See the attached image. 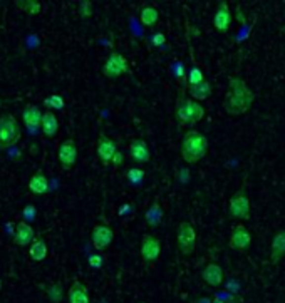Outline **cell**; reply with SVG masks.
Instances as JSON below:
<instances>
[{
  "label": "cell",
  "mask_w": 285,
  "mask_h": 303,
  "mask_svg": "<svg viewBox=\"0 0 285 303\" xmlns=\"http://www.w3.org/2000/svg\"><path fill=\"white\" fill-rule=\"evenodd\" d=\"M47 297L49 300L52 303H59L62 300L64 297V290H62V285L61 283H52L50 287L47 288Z\"/></svg>",
  "instance_id": "obj_28"
},
{
  "label": "cell",
  "mask_w": 285,
  "mask_h": 303,
  "mask_svg": "<svg viewBox=\"0 0 285 303\" xmlns=\"http://www.w3.org/2000/svg\"><path fill=\"white\" fill-rule=\"evenodd\" d=\"M42 133H44L45 137L52 139L56 137V134L59 131V121H57V116L54 114L52 111H45L44 116H42Z\"/></svg>",
  "instance_id": "obj_21"
},
{
  "label": "cell",
  "mask_w": 285,
  "mask_h": 303,
  "mask_svg": "<svg viewBox=\"0 0 285 303\" xmlns=\"http://www.w3.org/2000/svg\"><path fill=\"white\" fill-rule=\"evenodd\" d=\"M67 300L69 303H91L89 300V290L82 281L74 280L67 292Z\"/></svg>",
  "instance_id": "obj_16"
},
{
  "label": "cell",
  "mask_w": 285,
  "mask_h": 303,
  "mask_svg": "<svg viewBox=\"0 0 285 303\" xmlns=\"http://www.w3.org/2000/svg\"><path fill=\"white\" fill-rule=\"evenodd\" d=\"M22 216L25 218V220H34V218H36V206H32V204L25 206L24 211H22Z\"/></svg>",
  "instance_id": "obj_34"
},
{
  "label": "cell",
  "mask_w": 285,
  "mask_h": 303,
  "mask_svg": "<svg viewBox=\"0 0 285 303\" xmlns=\"http://www.w3.org/2000/svg\"><path fill=\"white\" fill-rule=\"evenodd\" d=\"M190 96L193 99L197 101H205L211 96V84L206 81H203L202 84H198V86H193L190 87Z\"/></svg>",
  "instance_id": "obj_24"
},
{
  "label": "cell",
  "mask_w": 285,
  "mask_h": 303,
  "mask_svg": "<svg viewBox=\"0 0 285 303\" xmlns=\"http://www.w3.org/2000/svg\"><path fill=\"white\" fill-rule=\"evenodd\" d=\"M79 14L82 19H89V17L92 15V2H89V0H82V2L79 3Z\"/></svg>",
  "instance_id": "obj_31"
},
{
  "label": "cell",
  "mask_w": 285,
  "mask_h": 303,
  "mask_svg": "<svg viewBox=\"0 0 285 303\" xmlns=\"http://www.w3.org/2000/svg\"><path fill=\"white\" fill-rule=\"evenodd\" d=\"M176 245L178 251L183 256H191L195 253V248H197V231H195L193 225L190 221H183L178 226Z\"/></svg>",
  "instance_id": "obj_5"
},
{
  "label": "cell",
  "mask_w": 285,
  "mask_h": 303,
  "mask_svg": "<svg viewBox=\"0 0 285 303\" xmlns=\"http://www.w3.org/2000/svg\"><path fill=\"white\" fill-rule=\"evenodd\" d=\"M44 106L47 107V111H52V109L62 111L64 106H66V102H64V99L59 94H52V96H49V98L44 99Z\"/></svg>",
  "instance_id": "obj_27"
},
{
  "label": "cell",
  "mask_w": 285,
  "mask_h": 303,
  "mask_svg": "<svg viewBox=\"0 0 285 303\" xmlns=\"http://www.w3.org/2000/svg\"><path fill=\"white\" fill-rule=\"evenodd\" d=\"M20 126L14 114L0 116V151H7L20 139Z\"/></svg>",
  "instance_id": "obj_4"
},
{
  "label": "cell",
  "mask_w": 285,
  "mask_h": 303,
  "mask_svg": "<svg viewBox=\"0 0 285 303\" xmlns=\"http://www.w3.org/2000/svg\"><path fill=\"white\" fill-rule=\"evenodd\" d=\"M213 303H223V302H220L218 298H215V302H213Z\"/></svg>",
  "instance_id": "obj_36"
},
{
  "label": "cell",
  "mask_w": 285,
  "mask_h": 303,
  "mask_svg": "<svg viewBox=\"0 0 285 303\" xmlns=\"http://www.w3.org/2000/svg\"><path fill=\"white\" fill-rule=\"evenodd\" d=\"M42 116H44V112H42L39 107L34 106V104H29V106H25L24 112H22L24 124L27 126L29 129L41 128L42 126Z\"/></svg>",
  "instance_id": "obj_18"
},
{
  "label": "cell",
  "mask_w": 285,
  "mask_h": 303,
  "mask_svg": "<svg viewBox=\"0 0 285 303\" xmlns=\"http://www.w3.org/2000/svg\"><path fill=\"white\" fill-rule=\"evenodd\" d=\"M0 107H2V99H0Z\"/></svg>",
  "instance_id": "obj_38"
},
{
  "label": "cell",
  "mask_w": 285,
  "mask_h": 303,
  "mask_svg": "<svg viewBox=\"0 0 285 303\" xmlns=\"http://www.w3.org/2000/svg\"><path fill=\"white\" fill-rule=\"evenodd\" d=\"M164 42H166V37H164L163 32H156L155 35H153V39H151V44L155 45V47H161Z\"/></svg>",
  "instance_id": "obj_33"
},
{
  "label": "cell",
  "mask_w": 285,
  "mask_h": 303,
  "mask_svg": "<svg viewBox=\"0 0 285 303\" xmlns=\"http://www.w3.org/2000/svg\"><path fill=\"white\" fill-rule=\"evenodd\" d=\"M29 191L32 193V195H45V193L49 191V179L47 176L44 174L42 171H37L36 174L32 176L31 179H29V184H27Z\"/></svg>",
  "instance_id": "obj_19"
},
{
  "label": "cell",
  "mask_w": 285,
  "mask_h": 303,
  "mask_svg": "<svg viewBox=\"0 0 285 303\" xmlns=\"http://www.w3.org/2000/svg\"><path fill=\"white\" fill-rule=\"evenodd\" d=\"M228 211L232 218H237V220H242V221H246L250 218V198L244 189H238L237 193L232 195Z\"/></svg>",
  "instance_id": "obj_6"
},
{
  "label": "cell",
  "mask_w": 285,
  "mask_h": 303,
  "mask_svg": "<svg viewBox=\"0 0 285 303\" xmlns=\"http://www.w3.org/2000/svg\"><path fill=\"white\" fill-rule=\"evenodd\" d=\"M202 278L206 285H210V287H213V288L220 287L225 280L223 268L220 267L218 263H208L202 271Z\"/></svg>",
  "instance_id": "obj_14"
},
{
  "label": "cell",
  "mask_w": 285,
  "mask_h": 303,
  "mask_svg": "<svg viewBox=\"0 0 285 303\" xmlns=\"http://www.w3.org/2000/svg\"><path fill=\"white\" fill-rule=\"evenodd\" d=\"M144 179V171L139 169V168H133V169L127 171V181L131 184H139Z\"/></svg>",
  "instance_id": "obj_30"
},
{
  "label": "cell",
  "mask_w": 285,
  "mask_h": 303,
  "mask_svg": "<svg viewBox=\"0 0 285 303\" xmlns=\"http://www.w3.org/2000/svg\"><path fill=\"white\" fill-rule=\"evenodd\" d=\"M87 262H89V267H91L92 270H99V268L103 267V256L101 255H91Z\"/></svg>",
  "instance_id": "obj_32"
},
{
  "label": "cell",
  "mask_w": 285,
  "mask_h": 303,
  "mask_svg": "<svg viewBox=\"0 0 285 303\" xmlns=\"http://www.w3.org/2000/svg\"><path fill=\"white\" fill-rule=\"evenodd\" d=\"M208 149H210V144H208L206 136H203L197 129H190L188 133H185L181 139V158L185 163H200L208 154Z\"/></svg>",
  "instance_id": "obj_2"
},
{
  "label": "cell",
  "mask_w": 285,
  "mask_h": 303,
  "mask_svg": "<svg viewBox=\"0 0 285 303\" xmlns=\"http://www.w3.org/2000/svg\"><path fill=\"white\" fill-rule=\"evenodd\" d=\"M3 288V283H2V280H0V290H2Z\"/></svg>",
  "instance_id": "obj_37"
},
{
  "label": "cell",
  "mask_w": 285,
  "mask_h": 303,
  "mask_svg": "<svg viewBox=\"0 0 285 303\" xmlns=\"http://www.w3.org/2000/svg\"><path fill=\"white\" fill-rule=\"evenodd\" d=\"M139 20L143 25H155L160 20V12L155 7H144L139 14Z\"/></svg>",
  "instance_id": "obj_25"
},
{
  "label": "cell",
  "mask_w": 285,
  "mask_h": 303,
  "mask_svg": "<svg viewBox=\"0 0 285 303\" xmlns=\"http://www.w3.org/2000/svg\"><path fill=\"white\" fill-rule=\"evenodd\" d=\"M129 153H131V158L134 159L136 163L139 164H144L151 159V154H150V148H148L146 141L144 139H133L129 144Z\"/></svg>",
  "instance_id": "obj_17"
},
{
  "label": "cell",
  "mask_w": 285,
  "mask_h": 303,
  "mask_svg": "<svg viewBox=\"0 0 285 303\" xmlns=\"http://www.w3.org/2000/svg\"><path fill=\"white\" fill-rule=\"evenodd\" d=\"M230 246L237 251H246L252 246V233L244 225H237L230 235Z\"/></svg>",
  "instance_id": "obj_11"
},
{
  "label": "cell",
  "mask_w": 285,
  "mask_h": 303,
  "mask_svg": "<svg viewBox=\"0 0 285 303\" xmlns=\"http://www.w3.org/2000/svg\"><path fill=\"white\" fill-rule=\"evenodd\" d=\"M36 239V233H34V228L29 225L27 221L20 220L15 225V231L14 236H12V241H14L15 246H27L32 245V241Z\"/></svg>",
  "instance_id": "obj_13"
},
{
  "label": "cell",
  "mask_w": 285,
  "mask_h": 303,
  "mask_svg": "<svg viewBox=\"0 0 285 303\" xmlns=\"http://www.w3.org/2000/svg\"><path fill=\"white\" fill-rule=\"evenodd\" d=\"M285 256V230H280L279 233H275L274 239L270 245V260L274 263H277L280 258Z\"/></svg>",
  "instance_id": "obj_20"
},
{
  "label": "cell",
  "mask_w": 285,
  "mask_h": 303,
  "mask_svg": "<svg viewBox=\"0 0 285 303\" xmlns=\"http://www.w3.org/2000/svg\"><path fill=\"white\" fill-rule=\"evenodd\" d=\"M122 163H124V156H122V153H121V151H119L118 149V153L116 154H114V158H113V161H111V164H113V166H116V168H119V166H121V164Z\"/></svg>",
  "instance_id": "obj_35"
},
{
  "label": "cell",
  "mask_w": 285,
  "mask_h": 303,
  "mask_svg": "<svg viewBox=\"0 0 285 303\" xmlns=\"http://www.w3.org/2000/svg\"><path fill=\"white\" fill-rule=\"evenodd\" d=\"M15 5L22 8V12L29 15H37L42 10V3L37 2V0H20V2H15Z\"/></svg>",
  "instance_id": "obj_26"
},
{
  "label": "cell",
  "mask_w": 285,
  "mask_h": 303,
  "mask_svg": "<svg viewBox=\"0 0 285 303\" xmlns=\"http://www.w3.org/2000/svg\"><path fill=\"white\" fill-rule=\"evenodd\" d=\"M188 84H190V87H193V86H198V84H202L203 81H205V75H203V70L200 69V67H193V69H190V72H188Z\"/></svg>",
  "instance_id": "obj_29"
},
{
  "label": "cell",
  "mask_w": 285,
  "mask_h": 303,
  "mask_svg": "<svg viewBox=\"0 0 285 303\" xmlns=\"http://www.w3.org/2000/svg\"><path fill=\"white\" fill-rule=\"evenodd\" d=\"M57 158L64 169H71L76 164V161H78V144H76V141L71 139V137L62 141V144L59 146L57 151Z\"/></svg>",
  "instance_id": "obj_8"
},
{
  "label": "cell",
  "mask_w": 285,
  "mask_h": 303,
  "mask_svg": "<svg viewBox=\"0 0 285 303\" xmlns=\"http://www.w3.org/2000/svg\"><path fill=\"white\" fill-rule=\"evenodd\" d=\"M255 101L253 91L248 87L244 79H228V94L223 99V109L228 116H242L250 111Z\"/></svg>",
  "instance_id": "obj_1"
},
{
  "label": "cell",
  "mask_w": 285,
  "mask_h": 303,
  "mask_svg": "<svg viewBox=\"0 0 285 303\" xmlns=\"http://www.w3.org/2000/svg\"><path fill=\"white\" fill-rule=\"evenodd\" d=\"M213 25L216 31L220 32H227L230 29V25H232V14H230V7L227 2L218 3V8H216L213 17Z\"/></svg>",
  "instance_id": "obj_15"
},
{
  "label": "cell",
  "mask_w": 285,
  "mask_h": 303,
  "mask_svg": "<svg viewBox=\"0 0 285 303\" xmlns=\"http://www.w3.org/2000/svg\"><path fill=\"white\" fill-rule=\"evenodd\" d=\"M174 116H176L178 123L183 126H195L203 119L205 109L197 101L180 98L176 102V109H174Z\"/></svg>",
  "instance_id": "obj_3"
},
{
  "label": "cell",
  "mask_w": 285,
  "mask_h": 303,
  "mask_svg": "<svg viewBox=\"0 0 285 303\" xmlns=\"http://www.w3.org/2000/svg\"><path fill=\"white\" fill-rule=\"evenodd\" d=\"M113 239H114V231L109 228L108 225H96L94 228H92L91 241H92V246H94L97 251L106 250V248L113 243Z\"/></svg>",
  "instance_id": "obj_10"
},
{
  "label": "cell",
  "mask_w": 285,
  "mask_h": 303,
  "mask_svg": "<svg viewBox=\"0 0 285 303\" xmlns=\"http://www.w3.org/2000/svg\"><path fill=\"white\" fill-rule=\"evenodd\" d=\"M97 158L101 159V163L104 164V166H109L114 158V154L118 153V144L114 142L113 139H109L108 136H104V134H101L99 139H97Z\"/></svg>",
  "instance_id": "obj_12"
},
{
  "label": "cell",
  "mask_w": 285,
  "mask_h": 303,
  "mask_svg": "<svg viewBox=\"0 0 285 303\" xmlns=\"http://www.w3.org/2000/svg\"><path fill=\"white\" fill-rule=\"evenodd\" d=\"M163 218H164V213H163V209H161L158 201H155V203L146 209V213H144V220H146L148 225L153 226V228L160 226L161 221H163Z\"/></svg>",
  "instance_id": "obj_22"
},
{
  "label": "cell",
  "mask_w": 285,
  "mask_h": 303,
  "mask_svg": "<svg viewBox=\"0 0 285 303\" xmlns=\"http://www.w3.org/2000/svg\"><path fill=\"white\" fill-rule=\"evenodd\" d=\"M129 70V64H127V59L119 52H111L109 57L106 59L104 66H103V74L108 79H118L122 74H126Z\"/></svg>",
  "instance_id": "obj_7"
},
{
  "label": "cell",
  "mask_w": 285,
  "mask_h": 303,
  "mask_svg": "<svg viewBox=\"0 0 285 303\" xmlns=\"http://www.w3.org/2000/svg\"><path fill=\"white\" fill-rule=\"evenodd\" d=\"M29 256H31L32 262H44L45 256H47V245L41 236L36 238L32 241L31 248H29Z\"/></svg>",
  "instance_id": "obj_23"
},
{
  "label": "cell",
  "mask_w": 285,
  "mask_h": 303,
  "mask_svg": "<svg viewBox=\"0 0 285 303\" xmlns=\"http://www.w3.org/2000/svg\"><path fill=\"white\" fill-rule=\"evenodd\" d=\"M141 303H146V302H141Z\"/></svg>",
  "instance_id": "obj_39"
},
{
  "label": "cell",
  "mask_w": 285,
  "mask_h": 303,
  "mask_svg": "<svg viewBox=\"0 0 285 303\" xmlns=\"http://www.w3.org/2000/svg\"><path fill=\"white\" fill-rule=\"evenodd\" d=\"M139 253H141V258L146 263H153L160 258L161 253V243L160 239L153 235H144L143 241H141V248H139Z\"/></svg>",
  "instance_id": "obj_9"
}]
</instances>
